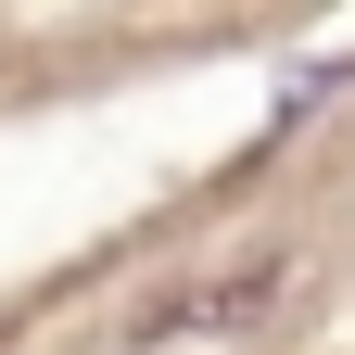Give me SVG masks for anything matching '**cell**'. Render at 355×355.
Listing matches in <instances>:
<instances>
[{"label":"cell","mask_w":355,"mask_h":355,"mask_svg":"<svg viewBox=\"0 0 355 355\" xmlns=\"http://www.w3.org/2000/svg\"><path fill=\"white\" fill-rule=\"evenodd\" d=\"M279 279H292V254H254V266H229V279H203V292H178V304H153V343H178V330H229V318H266L279 304Z\"/></svg>","instance_id":"1"}]
</instances>
